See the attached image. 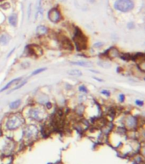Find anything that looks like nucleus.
Wrapping results in <instances>:
<instances>
[{"label":"nucleus","mask_w":145,"mask_h":164,"mask_svg":"<svg viewBox=\"0 0 145 164\" xmlns=\"http://www.w3.org/2000/svg\"><path fill=\"white\" fill-rule=\"evenodd\" d=\"M25 123V120L21 114H13L9 117L6 122V127L9 130H15Z\"/></svg>","instance_id":"f257e3e1"},{"label":"nucleus","mask_w":145,"mask_h":164,"mask_svg":"<svg viewBox=\"0 0 145 164\" xmlns=\"http://www.w3.org/2000/svg\"><path fill=\"white\" fill-rule=\"evenodd\" d=\"M73 40H74V43L76 44V49L78 51H81V50L86 49L87 44V37L81 32V31L79 28H76L75 31Z\"/></svg>","instance_id":"f03ea898"},{"label":"nucleus","mask_w":145,"mask_h":164,"mask_svg":"<svg viewBox=\"0 0 145 164\" xmlns=\"http://www.w3.org/2000/svg\"><path fill=\"white\" fill-rule=\"evenodd\" d=\"M114 8L121 12H129L134 8V3L132 0H116L114 4Z\"/></svg>","instance_id":"7ed1b4c3"},{"label":"nucleus","mask_w":145,"mask_h":164,"mask_svg":"<svg viewBox=\"0 0 145 164\" xmlns=\"http://www.w3.org/2000/svg\"><path fill=\"white\" fill-rule=\"evenodd\" d=\"M44 113L45 111L43 110L41 107H31L29 110V117L31 119L36 120V121H42L44 119Z\"/></svg>","instance_id":"20e7f679"},{"label":"nucleus","mask_w":145,"mask_h":164,"mask_svg":"<svg viewBox=\"0 0 145 164\" xmlns=\"http://www.w3.org/2000/svg\"><path fill=\"white\" fill-rule=\"evenodd\" d=\"M38 133L37 127L35 125H29L27 127H25L24 131H23V135L25 137V139L26 140H31L35 138Z\"/></svg>","instance_id":"39448f33"},{"label":"nucleus","mask_w":145,"mask_h":164,"mask_svg":"<svg viewBox=\"0 0 145 164\" xmlns=\"http://www.w3.org/2000/svg\"><path fill=\"white\" fill-rule=\"evenodd\" d=\"M48 17H49V20L53 23L59 22L62 19L61 13H60L59 9L57 8H54V9H50L48 13Z\"/></svg>","instance_id":"423d86ee"},{"label":"nucleus","mask_w":145,"mask_h":164,"mask_svg":"<svg viewBox=\"0 0 145 164\" xmlns=\"http://www.w3.org/2000/svg\"><path fill=\"white\" fill-rule=\"evenodd\" d=\"M26 49H27V52L29 54V55L34 56V57H39L44 54L43 49L39 45L31 44L27 47Z\"/></svg>","instance_id":"0eeeda50"},{"label":"nucleus","mask_w":145,"mask_h":164,"mask_svg":"<svg viewBox=\"0 0 145 164\" xmlns=\"http://www.w3.org/2000/svg\"><path fill=\"white\" fill-rule=\"evenodd\" d=\"M59 43H60L61 47L65 50H68V51H72L73 50L74 47H73L72 43L70 38H68L65 36H62V37L59 39Z\"/></svg>","instance_id":"6e6552de"},{"label":"nucleus","mask_w":145,"mask_h":164,"mask_svg":"<svg viewBox=\"0 0 145 164\" xmlns=\"http://www.w3.org/2000/svg\"><path fill=\"white\" fill-rule=\"evenodd\" d=\"M124 123L128 128H135L138 126V120L135 117L131 115H128L125 117Z\"/></svg>","instance_id":"1a4fd4ad"},{"label":"nucleus","mask_w":145,"mask_h":164,"mask_svg":"<svg viewBox=\"0 0 145 164\" xmlns=\"http://www.w3.org/2000/svg\"><path fill=\"white\" fill-rule=\"evenodd\" d=\"M21 77H18V78L13 79L12 81L8 82L7 84H6L3 89H1V90H0V92H3V91H5V90H9V88H11V87L14 86V85H16V86H17V84H19V82L21 81Z\"/></svg>","instance_id":"9d476101"},{"label":"nucleus","mask_w":145,"mask_h":164,"mask_svg":"<svg viewBox=\"0 0 145 164\" xmlns=\"http://www.w3.org/2000/svg\"><path fill=\"white\" fill-rule=\"evenodd\" d=\"M106 54L110 59H115V58H117V57L120 56V52L116 48L113 47V48H110L109 50L106 52Z\"/></svg>","instance_id":"9b49d317"},{"label":"nucleus","mask_w":145,"mask_h":164,"mask_svg":"<svg viewBox=\"0 0 145 164\" xmlns=\"http://www.w3.org/2000/svg\"><path fill=\"white\" fill-rule=\"evenodd\" d=\"M36 34L39 37H43L44 35H46L49 32V29L45 26H38L36 27Z\"/></svg>","instance_id":"f8f14e48"},{"label":"nucleus","mask_w":145,"mask_h":164,"mask_svg":"<svg viewBox=\"0 0 145 164\" xmlns=\"http://www.w3.org/2000/svg\"><path fill=\"white\" fill-rule=\"evenodd\" d=\"M9 40H10V37L7 33H3L0 35V44L1 45H7Z\"/></svg>","instance_id":"ddd939ff"},{"label":"nucleus","mask_w":145,"mask_h":164,"mask_svg":"<svg viewBox=\"0 0 145 164\" xmlns=\"http://www.w3.org/2000/svg\"><path fill=\"white\" fill-rule=\"evenodd\" d=\"M9 22L12 26H17V22H18V16L16 14H12L11 15H9Z\"/></svg>","instance_id":"4468645a"},{"label":"nucleus","mask_w":145,"mask_h":164,"mask_svg":"<svg viewBox=\"0 0 145 164\" xmlns=\"http://www.w3.org/2000/svg\"><path fill=\"white\" fill-rule=\"evenodd\" d=\"M73 65H76V66H79V67H90L92 66V64H90L89 62H86V61H71V62Z\"/></svg>","instance_id":"2eb2a0df"},{"label":"nucleus","mask_w":145,"mask_h":164,"mask_svg":"<svg viewBox=\"0 0 145 164\" xmlns=\"http://www.w3.org/2000/svg\"><path fill=\"white\" fill-rule=\"evenodd\" d=\"M21 100H15V101H13V102H11L9 104V108L11 110H15L21 105Z\"/></svg>","instance_id":"dca6fc26"},{"label":"nucleus","mask_w":145,"mask_h":164,"mask_svg":"<svg viewBox=\"0 0 145 164\" xmlns=\"http://www.w3.org/2000/svg\"><path fill=\"white\" fill-rule=\"evenodd\" d=\"M67 73L71 76H81L82 75V73L79 70H70V71H68Z\"/></svg>","instance_id":"f3484780"},{"label":"nucleus","mask_w":145,"mask_h":164,"mask_svg":"<svg viewBox=\"0 0 145 164\" xmlns=\"http://www.w3.org/2000/svg\"><path fill=\"white\" fill-rule=\"evenodd\" d=\"M46 69H47V68H39V69H37V70H36L35 72H32V76H35V75L36 74H39V73H41V72H44Z\"/></svg>","instance_id":"a211bd4d"},{"label":"nucleus","mask_w":145,"mask_h":164,"mask_svg":"<svg viewBox=\"0 0 145 164\" xmlns=\"http://www.w3.org/2000/svg\"><path fill=\"white\" fill-rule=\"evenodd\" d=\"M79 91H80V92H82V93H87V88H86L84 85H81V86L79 87Z\"/></svg>","instance_id":"6ab92c4d"},{"label":"nucleus","mask_w":145,"mask_h":164,"mask_svg":"<svg viewBox=\"0 0 145 164\" xmlns=\"http://www.w3.org/2000/svg\"><path fill=\"white\" fill-rule=\"evenodd\" d=\"M127 27L129 28V29H131V28H133L134 27V24L132 22H130L127 24Z\"/></svg>","instance_id":"aec40b11"},{"label":"nucleus","mask_w":145,"mask_h":164,"mask_svg":"<svg viewBox=\"0 0 145 164\" xmlns=\"http://www.w3.org/2000/svg\"><path fill=\"white\" fill-rule=\"evenodd\" d=\"M136 104L139 105V106H142L144 105V101H142V100H136Z\"/></svg>","instance_id":"412c9836"},{"label":"nucleus","mask_w":145,"mask_h":164,"mask_svg":"<svg viewBox=\"0 0 145 164\" xmlns=\"http://www.w3.org/2000/svg\"><path fill=\"white\" fill-rule=\"evenodd\" d=\"M103 45H104L103 43H96L94 44V47H96V48H99V47H102Z\"/></svg>","instance_id":"4be33fe9"},{"label":"nucleus","mask_w":145,"mask_h":164,"mask_svg":"<svg viewBox=\"0 0 145 164\" xmlns=\"http://www.w3.org/2000/svg\"><path fill=\"white\" fill-rule=\"evenodd\" d=\"M101 93L103 94V95H106L107 96H109V92H107V90H103Z\"/></svg>","instance_id":"5701e85b"},{"label":"nucleus","mask_w":145,"mask_h":164,"mask_svg":"<svg viewBox=\"0 0 145 164\" xmlns=\"http://www.w3.org/2000/svg\"><path fill=\"white\" fill-rule=\"evenodd\" d=\"M31 4H30L29 8H28V19L30 18V14H31Z\"/></svg>","instance_id":"b1692460"},{"label":"nucleus","mask_w":145,"mask_h":164,"mask_svg":"<svg viewBox=\"0 0 145 164\" xmlns=\"http://www.w3.org/2000/svg\"><path fill=\"white\" fill-rule=\"evenodd\" d=\"M45 105L47 106V108H48V109H50L51 107H52V104L49 103V102H46V105Z\"/></svg>","instance_id":"393cba45"},{"label":"nucleus","mask_w":145,"mask_h":164,"mask_svg":"<svg viewBox=\"0 0 145 164\" xmlns=\"http://www.w3.org/2000/svg\"><path fill=\"white\" fill-rule=\"evenodd\" d=\"M124 98H125L124 95H120V100H121V102H123V101H124V100H125Z\"/></svg>","instance_id":"a878e982"},{"label":"nucleus","mask_w":145,"mask_h":164,"mask_svg":"<svg viewBox=\"0 0 145 164\" xmlns=\"http://www.w3.org/2000/svg\"><path fill=\"white\" fill-rule=\"evenodd\" d=\"M63 1H64V0H63Z\"/></svg>","instance_id":"bb28decb"},{"label":"nucleus","mask_w":145,"mask_h":164,"mask_svg":"<svg viewBox=\"0 0 145 164\" xmlns=\"http://www.w3.org/2000/svg\"><path fill=\"white\" fill-rule=\"evenodd\" d=\"M9 164H10V163H9Z\"/></svg>","instance_id":"cd10ccee"}]
</instances>
